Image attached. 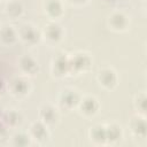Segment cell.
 Segmentation results:
<instances>
[{
  "label": "cell",
  "mask_w": 147,
  "mask_h": 147,
  "mask_svg": "<svg viewBox=\"0 0 147 147\" xmlns=\"http://www.w3.org/2000/svg\"><path fill=\"white\" fill-rule=\"evenodd\" d=\"M20 36L21 38L29 44H33L38 40V32L36 31V29L31 25H23L21 31H20Z\"/></svg>",
  "instance_id": "cell-1"
},
{
  "label": "cell",
  "mask_w": 147,
  "mask_h": 147,
  "mask_svg": "<svg viewBox=\"0 0 147 147\" xmlns=\"http://www.w3.org/2000/svg\"><path fill=\"white\" fill-rule=\"evenodd\" d=\"M99 80L103 86L110 88L116 84V75L110 69H103L99 72Z\"/></svg>",
  "instance_id": "cell-2"
},
{
  "label": "cell",
  "mask_w": 147,
  "mask_h": 147,
  "mask_svg": "<svg viewBox=\"0 0 147 147\" xmlns=\"http://www.w3.org/2000/svg\"><path fill=\"white\" fill-rule=\"evenodd\" d=\"M109 23L111 24L113 29H115V30H123V29H125V26L127 24V20H126V17L122 13H114L110 16Z\"/></svg>",
  "instance_id": "cell-3"
},
{
  "label": "cell",
  "mask_w": 147,
  "mask_h": 147,
  "mask_svg": "<svg viewBox=\"0 0 147 147\" xmlns=\"http://www.w3.org/2000/svg\"><path fill=\"white\" fill-rule=\"evenodd\" d=\"M46 13L48 16L55 18L62 14V6L59 0H49L46 5Z\"/></svg>",
  "instance_id": "cell-4"
},
{
  "label": "cell",
  "mask_w": 147,
  "mask_h": 147,
  "mask_svg": "<svg viewBox=\"0 0 147 147\" xmlns=\"http://www.w3.org/2000/svg\"><path fill=\"white\" fill-rule=\"evenodd\" d=\"M45 33L48 40L51 41H57L60 40L61 36H62V30L60 29V26L55 23L47 25V28L45 29Z\"/></svg>",
  "instance_id": "cell-5"
},
{
  "label": "cell",
  "mask_w": 147,
  "mask_h": 147,
  "mask_svg": "<svg viewBox=\"0 0 147 147\" xmlns=\"http://www.w3.org/2000/svg\"><path fill=\"white\" fill-rule=\"evenodd\" d=\"M98 109V103L96 100L93 98H86L84 100H82V110L85 114H94Z\"/></svg>",
  "instance_id": "cell-6"
},
{
  "label": "cell",
  "mask_w": 147,
  "mask_h": 147,
  "mask_svg": "<svg viewBox=\"0 0 147 147\" xmlns=\"http://www.w3.org/2000/svg\"><path fill=\"white\" fill-rule=\"evenodd\" d=\"M88 63H90V60L85 54H78L77 56H75L72 62L69 61V67L74 65L75 68H78V69H85L88 67Z\"/></svg>",
  "instance_id": "cell-7"
},
{
  "label": "cell",
  "mask_w": 147,
  "mask_h": 147,
  "mask_svg": "<svg viewBox=\"0 0 147 147\" xmlns=\"http://www.w3.org/2000/svg\"><path fill=\"white\" fill-rule=\"evenodd\" d=\"M11 90L16 94H25L28 90V84L21 78H16L11 82Z\"/></svg>",
  "instance_id": "cell-8"
},
{
  "label": "cell",
  "mask_w": 147,
  "mask_h": 147,
  "mask_svg": "<svg viewBox=\"0 0 147 147\" xmlns=\"http://www.w3.org/2000/svg\"><path fill=\"white\" fill-rule=\"evenodd\" d=\"M77 101H78V98L74 91H65L61 96V103L63 106L72 107Z\"/></svg>",
  "instance_id": "cell-9"
},
{
  "label": "cell",
  "mask_w": 147,
  "mask_h": 147,
  "mask_svg": "<svg viewBox=\"0 0 147 147\" xmlns=\"http://www.w3.org/2000/svg\"><path fill=\"white\" fill-rule=\"evenodd\" d=\"M41 118L46 122V123H53L55 119H56V111L54 108L49 107V106H45L42 109H41Z\"/></svg>",
  "instance_id": "cell-10"
},
{
  "label": "cell",
  "mask_w": 147,
  "mask_h": 147,
  "mask_svg": "<svg viewBox=\"0 0 147 147\" xmlns=\"http://www.w3.org/2000/svg\"><path fill=\"white\" fill-rule=\"evenodd\" d=\"M0 37H1V39H2L5 42L10 44V42H13V41L15 40L16 34H15L14 30H13L10 26H3V28L1 29V31H0Z\"/></svg>",
  "instance_id": "cell-11"
},
{
  "label": "cell",
  "mask_w": 147,
  "mask_h": 147,
  "mask_svg": "<svg viewBox=\"0 0 147 147\" xmlns=\"http://www.w3.org/2000/svg\"><path fill=\"white\" fill-rule=\"evenodd\" d=\"M21 67H22V69H23L25 72H29V74H33V72L37 70V64H36V62H34L31 57H29V56H25V57L22 59V61H21Z\"/></svg>",
  "instance_id": "cell-12"
},
{
  "label": "cell",
  "mask_w": 147,
  "mask_h": 147,
  "mask_svg": "<svg viewBox=\"0 0 147 147\" xmlns=\"http://www.w3.org/2000/svg\"><path fill=\"white\" fill-rule=\"evenodd\" d=\"M16 9H22V7H21V5L20 3H15V8H14V2H11V3H9L8 6H7V11H8V14L9 15H11L13 14V11H15V16L16 15H18L21 11L20 10H16Z\"/></svg>",
  "instance_id": "cell-13"
},
{
  "label": "cell",
  "mask_w": 147,
  "mask_h": 147,
  "mask_svg": "<svg viewBox=\"0 0 147 147\" xmlns=\"http://www.w3.org/2000/svg\"><path fill=\"white\" fill-rule=\"evenodd\" d=\"M69 1H71V2H75V3H79V2H83L84 0H69Z\"/></svg>",
  "instance_id": "cell-14"
}]
</instances>
